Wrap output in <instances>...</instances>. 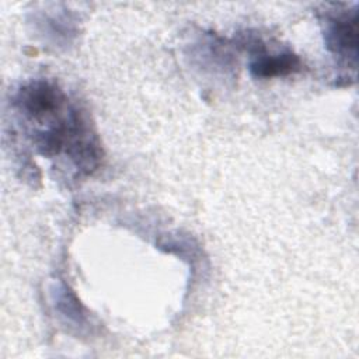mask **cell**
<instances>
[{
    "label": "cell",
    "instance_id": "obj_1",
    "mask_svg": "<svg viewBox=\"0 0 359 359\" xmlns=\"http://www.w3.org/2000/svg\"><path fill=\"white\" fill-rule=\"evenodd\" d=\"M325 45L337 56L342 59L352 57L356 60L358 49V14L352 10L351 14L341 13L335 17H328L325 22Z\"/></svg>",
    "mask_w": 359,
    "mask_h": 359
},
{
    "label": "cell",
    "instance_id": "obj_2",
    "mask_svg": "<svg viewBox=\"0 0 359 359\" xmlns=\"http://www.w3.org/2000/svg\"><path fill=\"white\" fill-rule=\"evenodd\" d=\"M300 60L293 53H279V55H268L265 52L258 53L255 59L250 65V70L255 77H273V76H285L292 72L299 70Z\"/></svg>",
    "mask_w": 359,
    "mask_h": 359
}]
</instances>
